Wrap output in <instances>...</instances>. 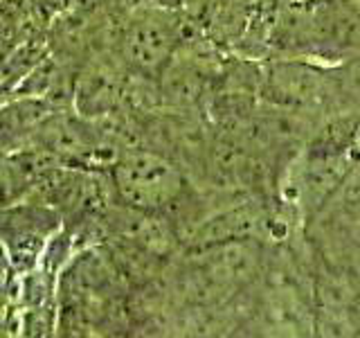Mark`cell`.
<instances>
[{
    "label": "cell",
    "mask_w": 360,
    "mask_h": 338,
    "mask_svg": "<svg viewBox=\"0 0 360 338\" xmlns=\"http://www.w3.org/2000/svg\"><path fill=\"white\" fill-rule=\"evenodd\" d=\"M273 43L279 50L320 59L360 52V0H290Z\"/></svg>",
    "instance_id": "obj_1"
},
{
    "label": "cell",
    "mask_w": 360,
    "mask_h": 338,
    "mask_svg": "<svg viewBox=\"0 0 360 338\" xmlns=\"http://www.w3.org/2000/svg\"><path fill=\"white\" fill-rule=\"evenodd\" d=\"M112 180L120 196L144 212L167 208L185 185L178 167L153 151L127 154L112 169Z\"/></svg>",
    "instance_id": "obj_2"
},
{
    "label": "cell",
    "mask_w": 360,
    "mask_h": 338,
    "mask_svg": "<svg viewBox=\"0 0 360 338\" xmlns=\"http://www.w3.org/2000/svg\"><path fill=\"white\" fill-rule=\"evenodd\" d=\"M174 48V27L160 14H140L124 34V54L144 73L160 70Z\"/></svg>",
    "instance_id": "obj_3"
},
{
    "label": "cell",
    "mask_w": 360,
    "mask_h": 338,
    "mask_svg": "<svg viewBox=\"0 0 360 338\" xmlns=\"http://www.w3.org/2000/svg\"><path fill=\"white\" fill-rule=\"evenodd\" d=\"M329 242L335 255L360 273V196L345 201L331 219Z\"/></svg>",
    "instance_id": "obj_4"
},
{
    "label": "cell",
    "mask_w": 360,
    "mask_h": 338,
    "mask_svg": "<svg viewBox=\"0 0 360 338\" xmlns=\"http://www.w3.org/2000/svg\"><path fill=\"white\" fill-rule=\"evenodd\" d=\"M39 111H43V106L34 108L32 104H18L3 111V115H0V146L22 140V135L30 133L25 129H32L34 122L39 120Z\"/></svg>",
    "instance_id": "obj_5"
},
{
    "label": "cell",
    "mask_w": 360,
    "mask_h": 338,
    "mask_svg": "<svg viewBox=\"0 0 360 338\" xmlns=\"http://www.w3.org/2000/svg\"><path fill=\"white\" fill-rule=\"evenodd\" d=\"M22 183H25V176L16 174L11 167L0 169V206H7V203L14 199L22 187H25Z\"/></svg>",
    "instance_id": "obj_6"
}]
</instances>
